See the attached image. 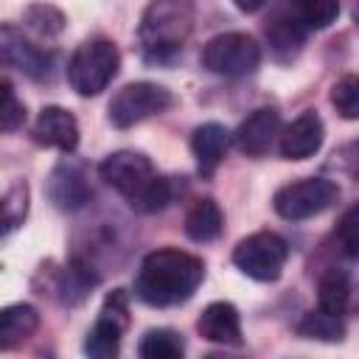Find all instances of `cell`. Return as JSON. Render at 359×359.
Segmentation results:
<instances>
[{"label": "cell", "instance_id": "1", "mask_svg": "<svg viewBox=\"0 0 359 359\" xmlns=\"http://www.w3.org/2000/svg\"><path fill=\"white\" fill-rule=\"evenodd\" d=\"M202 278H205L202 258L165 247L143 258L135 278V294L146 306L165 309V306L185 303L199 289Z\"/></svg>", "mask_w": 359, "mask_h": 359}, {"label": "cell", "instance_id": "2", "mask_svg": "<svg viewBox=\"0 0 359 359\" xmlns=\"http://www.w3.org/2000/svg\"><path fill=\"white\" fill-rule=\"evenodd\" d=\"M194 31V3L191 0H151L140 17V45L146 59L163 62L174 56Z\"/></svg>", "mask_w": 359, "mask_h": 359}, {"label": "cell", "instance_id": "3", "mask_svg": "<svg viewBox=\"0 0 359 359\" xmlns=\"http://www.w3.org/2000/svg\"><path fill=\"white\" fill-rule=\"evenodd\" d=\"M118 65L121 56L109 39H87L67 62V81L79 95H98L115 79Z\"/></svg>", "mask_w": 359, "mask_h": 359}, {"label": "cell", "instance_id": "4", "mask_svg": "<svg viewBox=\"0 0 359 359\" xmlns=\"http://www.w3.org/2000/svg\"><path fill=\"white\" fill-rule=\"evenodd\" d=\"M286 258H289V244L278 233H269V230L241 238L233 250V264L247 278L261 280V283L278 280L286 266Z\"/></svg>", "mask_w": 359, "mask_h": 359}, {"label": "cell", "instance_id": "5", "mask_svg": "<svg viewBox=\"0 0 359 359\" xmlns=\"http://www.w3.org/2000/svg\"><path fill=\"white\" fill-rule=\"evenodd\" d=\"M101 180L112 185L118 194L129 199L132 208L143 202V196L154 188L160 174L154 171L151 160L140 151H115L101 163Z\"/></svg>", "mask_w": 359, "mask_h": 359}, {"label": "cell", "instance_id": "6", "mask_svg": "<svg viewBox=\"0 0 359 359\" xmlns=\"http://www.w3.org/2000/svg\"><path fill=\"white\" fill-rule=\"evenodd\" d=\"M339 196V188L325 180V177H306V180H297V182H289L283 185L272 205L278 210V216L289 219V222H303V219H311L323 210H328Z\"/></svg>", "mask_w": 359, "mask_h": 359}, {"label": "cell", "instance_id": "7", "mask_svg": "<svg viewBox=\"0 0 359 359\" xmlns=\"http://www.w3.org/2000/svg\"><path fill=\"white\" fill-rule=\"evenodd\" d=\"M261 62V48L255 45L252 36L230 31V34H219L213 36L205 50H202V65L216 73V76H247L258 67Z\"/></svg>", "mask_w": 359, "mask_h": 359}, {"label": "cell", "instance_id": "8", "mask_svg": "<svg viewBox=\"0 0 359 359\" xmlns=\"http://www.w3.org/2000/svg\"><path fill=\"white\" fill-rule=\"evenodd\" d=\"M171 107V93L151 81H135L121 87L109 101V121L118 129L135 126L151 115H160Z\"/></svg>", "mask_w": 359, "mask_h": 359}, {"label": "cell", "instance_id": "9", "mask_svg": "<svg viewBox=\"0 0 359 359\" xmlns=\"http://www.w3.org/2000/svg\"><path fill=\"white\" fill-rule=\"evenodd\" d=\"M126 325H129V294L123 289H115L104 297L101 314L84 339V353H90L95 359L115 356L118 345H121V334L126 331Z\"/></svg>", "mask_w": 359, "mask_h": 359}, {"label": "cell", "instance_id": "10", "mask_svg": "<svg viewBox=\"0 0 359 359\" xmlns=\"http://www.w3.org/2000/svg\"><path fill=\"white\" fill-rule=\"evenodd\" d=\"M323 146V121L314 112L297 115L283 132H280V157L286 160H309Z\"/></svg>", "mask_w": 359, "mask_h": 359}, {"label": "cell", "instance_id": "11", "mask_svg": "<svg viewBox=\"0 0 359 359\" xmlns=\"http://www.w3.org/2000/svg\"><path fill=\"white\" fill-rule=\"evenodd\" d=\"M34 140L39 146L73 151L79 146V123H76L73 112H67L62 107H45L34 121Z\"/></svg>", "mask_w": 359, "mask_h": 359}, {"label": "cell", "instance_id": "12", "mask_svg": "<svg viewBox=\"0 0 359 359\" xmlns=\"http://www.w3.org/2000/svg\"><path fill=\"white\" fill-rule=\"evenodd\" d=\"M278 132H280L278 112L275 109H255L236 129V146L250 157H261V154L269 151V146L278 137Z\"/></svg>", "mask_w": 359, "mask_h": 359}, {"label": "cell", "instance_id": "13", "mask_svg": "<svg viewBox=\"0 0 359 359\" xmlns=\"http://www.w3.org/2000/svg\"><path fill=\"white\" fill-rule=\"evenodd\" d=\"M196 328L202 334V339L216 342V345H241V320H238V309L233 303H210L199 320Z\"/></svg>", "mask_w": 359, "mask_h": 359}, {"label": "cell", "instance_id": "14", "mask_svg": "<svg viewBox=\"0 0 359 359\" xmlns=\"http://www.w3.org/2000/svg\"><path fill=\"white\" fill-rule=\"evenodd\" d=\"M0 53H3V62L6 65L17 67L20 73H25L31 79H39L42 73H48V56L42 50H36L11 25H3V31H0Z\"/></svg>", "mask_w": 359, "mask_h": 359}, {"label": "cell", "instance_id": "15", "mask_svg": "<svg viewBox=\"0 0 359 359\" xmlns=\"http://www.w3.org/2000/svg\"><path fill=\"white\" fill-rule=\"evenodd\" d=\"M230 146V132L227 126L210 121V123H202L194 129V137H191V149H194V157H196V165L205 177H210L219 163L224 160V151Z\"/></svg>", "mask_w": 359, "mask_h": 359}, {"label": "cell", "instance_id": "16", "mask_svg": "<svg viewBox=\"0 0 359 359\" xmlns=\"http://www.w3.org/2000/svg\"><path fill=\"white\" fill-rule=\"evenodd\" d=\"M48 196H50V202H53L56 208H62V210H76V208H81V205L87 202L90 188H87L84 174H81L76 165L62 163V165L53 168V174H50V180H48Z\"/></svg>", "mask_w": 359, "mask_h": 359}, {"label": "cell", "instance_id": "17", "mask_svg": "<svg viewBox=\"0 0 359 359\" xmlns=\"http://www.w3.org/2000/svg\"><path fill=\"white\" fill-rule=\"evenodd\" d=\"M36 325H39V314L34 306H28V303L6 306L0 314V348L11 351L22 339H28L36 331Z\"/></svg>", "mask_w": 359, "mask_h": 359}, {"label": "cell", "instance_id": "18", "mask_svg": "<svg viewBox=\"0 0 359 359\" xmlns=\"http://www.w3.org/2000/svg\"><path fill=\"white\" fill-rule=\"evenodd\" d=\"M222 227H224V213L213 199H199L185 213V233L191 241H199V244L213 241L219 238Z\"/></svg>", "mask_w": 359, "mask_h": 359}, {"label": "cell", "instance_id": "19", "mask_svg": "<svg viewBox=\"0 0 359 359\" xmlns=\"http://www.w3.org/2000/svg\"><path fill=\"white\" fill-rule=\"evenodd\" d=\"M297 334L306 339H320V342H339L345 337V323L339 314L331 311H309L300 323H297Z\"/></svg>", "mask_w": 359, "mask_h": 359}, {"label": "cell", "instance_id": "20", "mask_svg": "<svg viewBox=\"0 0 359 359\" xmlns=\"http://www.w3.org/2000/svg\"><path fill=\"white\" fill-rule=\"evenodd\" d=\"M348 297H351V283H348V275L339 272V269H328L323 278H320V292H317V309L323 311H331V314H339L348 309Z\"/></svg>", "mask_w": 359, "mask_h": 359}, {"label": "cell", "instance_id": "21", "mask_svg": "<svg viewBox=\"0 0 359 359\" xmlns=\"http://www.w3.org/2000/svg\"><path fill=\"white\" fill-rule=\"evenodd\" d=\"M182 351H185L182 339L171 328H151L143 334V339L137 345V353L143 359H180Z\"/></svg>", "mask_w": 359, "mask_h": 359}, {"label": "cell", "instance_id": "22", "mask_svg": "<svg viewBox=\"0 0 359 359\" xmlns=\"http://www.w3.org/2000/svg\"><path fill=\"white\" fill-rule=\"evenodd\" d=\"M292 11L303 28L323 31L337 20L339 0H292Z\"/></svg>", "mask_w": 359, "mask_h": 359}, {"label": "cell", "instance_id": "23", "mask_svg": "<svg viewBox=\"0 0 359 359\" xmlns=\"http://www.w3.org/2000/svg\"><path fill=\"white\" fill-rule=\"evenodd\" d=\"M331 104L345 121H359V73H348L331 87Z\"/></svg>", "mask_w": 359, "mask_h": 359}, {"label": "cell", "instance_id": "24", "mask_svg": "<svg viewBox=\"0 0 359 359\" xmlns=\"http://www.w3.org/2000/svg\"><path fill=\"white\" fill-rule=\"evenodd\" d=\"M25 213H28V185L14 182L3 196V233H11L14 227H20Z\"/></svg>", "mask_w": 359, "mask_h": 359}, {"label": "cell", "instance_id": "25", "mask_svg": "<svg viewBox=\"0 0 359 359\" xmlns=\"http://www.w3.org/2000/svg\"><path fill=\"white\" fill-rule=\"evenodd\" d=\"M25 25L31 28V31H36L39 36H56L62 28H65V17H62V11H56L53 6H31L28 11H25Z\"/></svg>", "mask_w": 359, "mask_h": 359}, {"label": "cell", "instance_id": "26", "mask_svg": "<svg viewBox=\"0 0 359 359\" xmlns=\"http://www.w3.org/2000/svg\"><path fill=\"white\" fill-rule=\"evenodd\" d=\"M337 241H339L342 255L359 261V202H356L351 210H345V216L339 219Z\"/></svg>", "mask_w": 359, "mask_h": 359}, {"label": "cell", "instance_id": "27", "mask_svg": "<svg viewBox=\"0 0 359 359\" xmlns=\"http://www.w3.org/2000/svg\"><path fill=\"white\" fill-rule=\"evenodd\" d=\"M266 36L275 48H297L303 42V25L292 17H278L269 28H266Z\"/></svg>", "mask_w": 359, "mask_h": 359}, {"label": "cell", "instance_id": "28", "mask_svg": "<svg viewBox=\"0 0 359 359\" xmlns=\"http://www.w3.org/2000/svg\"><path fill=\"white\" fill-rule=\"evenodd\" d=\"M22 121H25V107H22V101H17L14 87H11L8 81H3V129H6V132H14Z\"/></svg>", "mask_w": 359, "mask_h": 359}, {"label": "cell", "instance_id": "29", "mask_svg": "<svg viewBox=\"0 0 359 359\" xmlns=\"http://www.w3.org/2000/svg\"><path fill=\"white\" fill-rule=\"evenodd\" d=\"M233 3H236L238 11H247V14H252V11H258L264 6V0H233Z\"/></svg>", "mask_w": 359, "mask_h": 359}]
</instances>
